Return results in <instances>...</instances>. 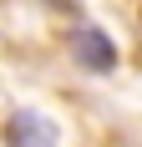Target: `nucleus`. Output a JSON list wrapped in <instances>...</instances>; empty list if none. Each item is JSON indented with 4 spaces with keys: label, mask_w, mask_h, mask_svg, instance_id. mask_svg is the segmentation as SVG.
Here are the masks:
<instances>
[{
    "label": "nucleus",
    "mask_w": 142,
    "mask_h": 147,
    "mask_svg": "<svg viewBox=\"0 0 142 147\" xmlns=\"http://www.w3.org/2000/svg\"><path fill=\"white\" fill-rule=\"evenodd\" d=\"M5 147H56L61 142V127L46 112H30V107H20V112H10L5 117Z\"/></svg>",
    "instance_id": "nucleus-1"
},
{
    "label": "nucleus",
    "mask_w": 142,
    "mask_h": 147,
    "mask_svg": "<svg viewBox=\"0 0 142 147\" xmlns=\"http://www.w3.org/2000/svg\"><path fill=\"white\" fill-rule=\"evenodd\" d=\"M66 51H71L76 66H86V71H112L117 66V46H112V36L101 26H76L71 41H66Z\"/></svg>",
    "instance_id": "nucleus-2"
}]
</instances>
